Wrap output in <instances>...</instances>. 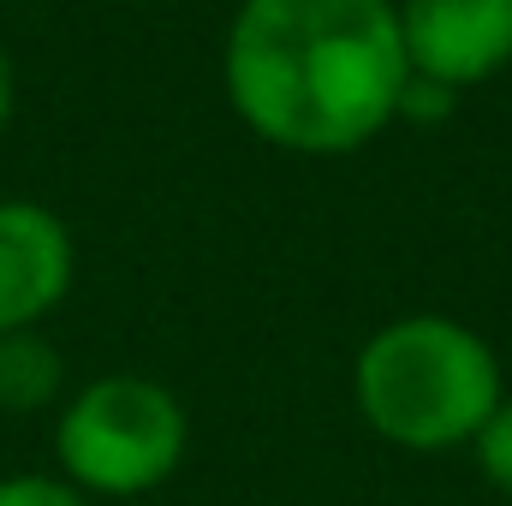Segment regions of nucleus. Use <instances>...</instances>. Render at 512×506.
Instances as JSON below:
<instances>
[{
  "label": "nucleus",
  "instance_id": "20e7f679",
  "mask_svg": "<svg viewBox=\"0 0 512 506\" xmlns=\"http://www.w3.org/2000/svg\"><path fill=\"white\" fill-rule=\"evenodd\" d=\"M405 66L441 90L489 84L512 66V0H393Z\"/></svg>",
  "mask_w": 512,
  "mask_h": 506
},
{
  "label": "nucleus",
  "instance_id": "7ed1b4c3",
  "mask_svg": "<svg viewBox=\"0 0 512 506\" xmlns=\"http://www.w3.org/2000/svg\"><path fill=\"white\" fill-rule=\"evenodd\" d=\"M185 405L149 376H102L60 405V477L90 501H137L185 465Z\"/></svg>",
  "mask_w": 512,
  "mask_h": 506
},
{
  "label": "nucleus",
  "instance_id": "f257e3e1",
  "mask_svg": "<svg viewBox=\"0 0 512 506\" xmlns=\"http://www.w3.org/2000/svg\"><path fill=\"white\" fill-rule=\"evenodd\" d=\"M221 72L233 114L292 155L376 143L411 78L393 0H245Z\"/></svg>",
  "mask_w": 512,
  "mask_h": 506
},
{
  "label": "nucleus",
  "instance_id": "423d86ee",
  "mask_svg": "<svg viewBox=\"0 0 512 506\" xmlns=\"http://www.w3.org/2000/svg\"><path fill=\"white\" fill-rule=\"evenodd\" d=\"M60 387V358L36 334H0V405L6 411H36Z\"/></svg>",
  "mask_w": 512,
  "mask_h": 506
},
{
  "label": "nucleus",
  "instance_id": "f03ea898",
  "mask_svg": "<svg viewBox=\"0 0 512 506\" xmlns=\"http://www.w3.org/2000/svg\"><path fill=\"white\" fill-rule=\"evenodd\" d=\"M358 417L405 453L471 447L489 411L507 399L501 364L483 334L453 316L417 310L376 328L352 364Z\"/></svg>",
  "mask_w": 512,
  "mask_h": 506
},
{
  "label": "nucleus",
  "instance_id": "0eeeda50",
  "mask_svg": "<svg viewBox=\"0 0 512 506\" xmlns=\"http://www.w3.org/2000/svg\"><path fill=\"white\" fill-rule=\"evenodd\" d=\"M471 453H477V465H483V477L512 495V393L489 411V423L477 429V441H471Z\"/></svg>",
  "mask_w": 512,
  "mask_h": 506
},
{
  "label": "nucleus",
  "instance_id": "39448f33",
  "mask_svg": "<svg viewBox=\"0 0 512 506\" xmlns=\"http://www.w3.org/2000/svg\"><path fill=\"white\" fill-rule=\"evenodd\" d=\"M78 251L48 203L0 197V334H36L72 292Z\"/></svg>",
  "mask_w": 512,
  "mask_h": 506
},
{
  "label": "nucleus",
  "instance_id": "1a4fd4ad",
  "mask_svg": "<svg viewBox=\"0 0 512 506\" xmlns=\"http://www.w3.org/2000/svg\"><path fill=\"white\" fill-rule=\"evenodd\" d=\"M12 114H18V66H12V54L0 48V131L12 126Z\"/></svg>",
  "mask_w": 512,
  "mask_h": 506
},
{
  "label": "nucleus",
  "instance_id": "6e6552de",
  "mask_svg": "<svg viewBox=\"0 0 512 506\" xmlns=\"http://www.w3.org/2000/svg\"><path fill=\"white\" fill-rule=\"evenodd\" d=\"M0 506H90V495H78L66 477H0Z\"/></svg>",
  "mask_w": 512,
  "mask_h": 506
}]
</instances>
